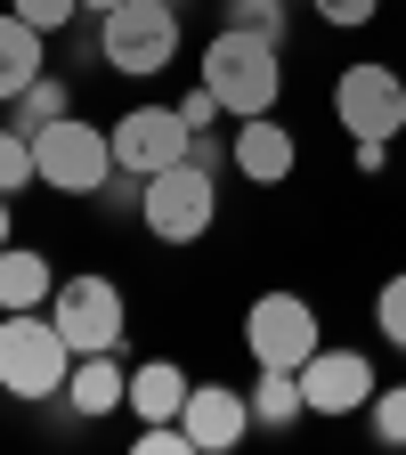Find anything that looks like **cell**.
Returning <instances> with one entry per match:
<instances>
[{
    "label": "cell",
    "instance_id": "1",
    "mask_svg": "<svg viewBox=\"0 0 406 455\" xmlns=\"http://www.w3.org/2000/svg\"><path fill=\"white\" fill-rule=\"evenodd\" d=\"M195 82L227 106V123H244V114H276V98H284V41L244 33V25H219L203 41V74Z\"/></svg>",
    "mask_w": 406,
    "mask_h": 455
},
{
    "label": "cell",
    "instance_id": "2",
    "mask_svg": "<svg viewBox=\"0 0 406 455\" xmlns=\"http://www.w3.org/2000/svg\"><path fill=\"white\" fill-rule=\"evenodd\" d=\"M74 341L49 309H0V390L9 398H66Z\"/></svg>",
    "mask_w": 406,
    "mask_h": 455
},
{
    "label": "cell",
    "instance_id": "3",
    "mask_svg": "<svg viewBox=\"0 0 406 455\" xmlns=\"http://www.w3.org/2000/svg\"><path fill=\"white\" fill-rule=\"evenodd\" d=\"M139 220H147L155 244H203L211 220H219V180L195 155L171 163V171H155V180H139Z\"/></svg>",
    "mask_w": 406,
    "mask_h": 455
},
{
    "label": "cell",
    "instance_id": "4",
    "mask_svg": "<svg viewBox=\"0 0 406 455\" xmlns=\"http://www.w3.org/2000/svg\"><path fill=\"white\" fill-rule=\"evenodd\" d=\"M98 57L114 74H171V57H179V9L171 0H123L114 17H98Z\"/></svg>",
    "mask_w": 406,
    "mask_h": 455
},
{
    "label": "cell",
    "instance_id": "5",
    "mask_svg": "<svg viewBox=\"0 0 406 455\" xmlns=\"http://www.w3.org/2000/svg\"><path fill=\"white\" fill-rule=\"evenodd\" d=\"M33 171H41V188H57V196H98L114 171H123V163H114V131L66 114V123L33 131Z\"/></svg>",
    "mask_w": 406,
    "mask_h": 455
},
{
    "label": "cell",
    "instance_id": "6",
    "mask_svg": "<svg viewBox=\"0 0 406 455\" xmlns=\"http://www.w3.org/2000/svg\"><path fill=\"white\" fill-rule=\"evenodd\" d=\"M49 317H57V333L74 341V358L123 350V333H131V301H123V284H114V276H57Z\"/></svg>",
    "mask_w": 406,
    "mask_h": 455
},
{
    "label": "cell",
    "instance_id": "7",
    "mask_svg": "<svg viewBox=\"0 0 406 455\" xmlns=\"http://www.w3.org/2000/svg\"><path fill=\"white\" fill-rule=\"evenodd\" d=\"M244 350H252V366L301 374V366L325 350V325H317V309H309L301 293H260V301L244 309Z\"/></svg>",
    "mask_w": 406,
    "mask_h": 455
},
{
    "label": "cell",
    "instance_id": "8",
    "mask_svg": "<svg viewBox=\"0 0 406 455\" xmlns=\"http://www.w3.org/2000/svg\"><path fill=\"white\" fill-rule=\"evenodd\" d=\"M333 123L350 139H398L406 131V82L390 66H341L333 74Z\"/></svg>",
    "mask_w": 406,
    "mask_h": 455
},
{
    "label": "cell",
    "instance_id": "9",
    "mask_svg": "<svg viewBox=\"0 0 406 455\" xmlns=\"http://www.w3.org/2000/svg\"><path fill=\"white\" fill-rule=\"evenodd\" d=\"M187 147H195V131H187L179 106H131L123 123H114V163H123L131 180H155V171L187 163Z\"/></svg>",
    "mask_w": 406,
    "mask_h": 455
},
{
    "label": "cell",
    "instance_id": "10",
    "mask_svg": "<svg viewBox=\"0 0 406 455\" xmlns=\"http://www.w3.org/2000/svg\"><path fill=\"white\" fill-rule=\"evenodd\" d=\"M374 358L366 350H325L301 366V398H309V415H366V398H374Z\"/></svg>",
    "mask_w": 406,
    "mask_h": 455
},
{
    "label": "cell",
    "instance_id": "11",
    "mask_svg": "<svg viewBox=\"0 0 406 455\" xmlns=\"http://www.w3.org/2000/svg\"><path fill=\"white\" fill-rule=\"evenodd\" d=\"M227 163H236V180L252 188H276V180H293V163H301V139L276 123V114H244L236 139H227Z\"/></svg>",
    "mask_w": 406,
    "mask_h": 455
},
{
    "label": "cell",
    "instance_id": "12",
    "mask_svg": "<svg viewBox=\"0 0 406 455\" xmlns=\"http://www.w3.org/2000/svg\"><path fill=\"white\" fill-rule=\"evenodd\" d=\"M179 423H187L195 455H227V447L252 431V398H244V390H227V382H195V390H187V407H179Z\"/></svg>",
    "mask_w": 406,
    "mask_h": 455
},
{
    "label": "cell",
    "instance_id": "13",
    "mask_svg": "<svg viewBox=\"0 0 406 455\" xmlns=\"http://www.w3.org/2000/svg\"><path fill=\"white\" fill-rule=\"evenodd\" d=\"M66 407H74V415H114V407H131V366L114 358V350L74 358V374H66Z\"/></svg>",
    "mask_w": 406,
    "mask_h": 455
},
{
    "label": "cell",
    "instance_id": "14",
    "mask_svg": "<svg viewBox=\"0 0 406 455\" xmlns=\"http://www.w3.org/2000/svg\"><path fill=\"white\" fill-rule=\"evenodd\" d=\"M41 49H49V33H41L33 17L0 9V106H9L25 82H41V74H49V66H41Z\"/></svg>",
    "mask_w": 406,
    "mask_h": 455
},
{
    "label": "cell",
    "instance_id": "15",
    "mask_svg": "<svg viewBox=\"0 0 406 455\" xmlns=\"http://www.w3.org/2000/svg\"><path fill=\"white\" fill-rule=\"evenodd\" d=\"M49 293H57L49 252H33V244H0V309H49Z\"/></svg>",
    "mask_w": 406,
    "mask_h": 455
},
{
    "label": "cell",
    "instance_id": "16",
    "mask_svg": "<svg viewBox=\"0 0 406 455\" xmlns=\"http://www.w3.org/2000/svg\"><path fill=\"white\" fill-rule=\"evenodd\" d=\"M187 366H171V358H147V366H131V407L147 415V423H179V407H187Z\"/></svg>",
    "mask_w": 406,
    "mask_h": 455
},
{
    "label": "cell",
    "instance_id": "17",
    "mask_svg": "<svg viewBox=\"0 0 406 455\" xmlns=\"http://www.w3.org/2000/svg\"><path fill=\"white\" fill-rule=\"evenodd\" d=\"M244 398H252V431H293V423L309 415L301 374H284V366H260V382H252Z\"/></svg>",
    "mask_w": 406,
    "mask_h": 455
},
{
    "label": "cell",
    "instance_id": "18",
    "mask_svg": "<svg viewBox=\"0 0 406 455\" xmlns=\"http://www.w3.org/2000/svg\"><path fill=\"white\" fill-rule=\"evenodd\" d=\"M17 131L33 139V131H49V123H66V114H74V98H66V82H57V74H41V82H25L17 98Z\"/></svg>",
    "mask_w": 406,
    "mask_h": 455
},
{
    "label": "cell",
    "instance_id": "19",
    "mask_svg": "<svg viewBox=\"0 0 406 455\" xmlns=\"http://www.w3.org/2000/svg\"><path fill=\"white\" fill-rule=\"evenodd\" d=\"M366 423H374L382 447H406V382H390V390L366 398Z\"/></svg>",
    "mask_w": 406,
    "mask_h": 455
},
{
    "label": "cell",
    "instance_id": "20",
    "mask_svg": "<svg viewBox=\"0 0 406 455\" xmlns=\"http://www.w3.org/2000/svg\"><path fill=\"white\" fill-rule=\"evenodd\" d=\"M41 180V171H33V139L9 123V131H0V196H17V188H33Z\"/></svg>",
    "mask_w": 406,
    "mask_h": 455
},
{
    "label": "cell",
    "instance_id": "21",
    "mask_svg": "<svg viewBox=\"0 0 406 455\" xmlns=\"http://www.w3.org/2000/svg\"><path fill=\"white\" fill-rule=\"evenodd\" d=\"M227 25H244V33H268V41H284L293 9H284V0H227Z\"/></svg>",
    "mask_w": 406,
    "mask_h": 455
},
{
    "label": "cell",
    "instance_id": "22",
    "mask_svg": "<svg viewBox=\"0 0 406 455\" xmlns=\"http://www.w3.org/2000/svg\"><path fill=\"white\" fill-rule=\"evenodd\" d=\"M374 325L390 333V350H406V268H398L382 293H374Z\"/></svg>",
    "mask_w": 406,
    "mask_h": 455
},
{
    "label": "cell",
    "instance_id": "23",
    "mask_svg": "<svg viewBox=\"0 0 406 455\" xmlns=\"http://www.w3.org/2000/svg\"><path fill=\"white\" fill-rule=\"evenodd\" d=\"M309 9H317L325 25L350 33V25H374V17H382V0H309Z\"/></svg>",
    "mask_w": 406,
    "mask_h": 455
},
{
    "label": "cell",
    "instance_id": "24",
    "mask_svg": "<svg viewBox=\"0 0 406 455\" xmlns=\"http://www.w3.org/2000/svg\"><path fill=\"white\" fill-rule=\"evenodd\" d=\"M179 114H187V131H195V139H211V131H219V114H227V106H219V98H211V90L195 82V90L179 98Z\"/></svg>",
    "mask_w": 406,
    "mask_h": 455
},
{
    "label": "cell",
    "instance_id": "25",
    "mask_svg": "<svg viewBox=\"0 0 406 455\" xmlns=\"http://www.w3.org/2000/svg\"><path fill=\"white\" fill-rule=\"evenodd\" d=\"M139 455H195V439H187V423H147Z\"/></svg>",
    "mask_w": 406,
    "mask_h": 455
},
{
    "label": "cell",
    "instance_id": "26",
    "mask_svg": "<svg viewBox=\"0 0 406 455\" xmlns=\"http://www.w3.org/2000/svg\"><path fill=\"white\" fill-rule=\"evenodd\" d=\"M9 9H17V17H33L41 33H57V25H74V17H82V0H9Z\"/></svg>",
    "mask_w": 406,
    "mask_h": 455
},
{
    "label": "cell",
    "instance_id": "27",
    "mask_svg": "<svg viewBox=\"0 0 406 455\" xmlns=\"http://www.w3.org/2000/svg\"><path fill=\"white\" fill-rule=\"evenodd\" d=\"M350 155H358V171H366V180H374V171L390 163V139H350Z\"/></svg>",
    "mask_w": 406,
    "mask_h": 455
},
{
    "label": "cell",
    "instance_id": "28",
    "mask_svg": "<svg viewBox=\"0 0 406 455\" xmlns=\"http://www.w3.org/2000/svg\"><path fill=\"white\" fill-rule=\"evenodd\" d=\"M82 9H98V17H114V9H123V0H82Z\"/></svg>",
    "mask_w": 406,
    "mask_h": 455
},
{
    "label": "cell",
    "instance_id": "29",
    "mask_svg": "<svg viewBox=\"0 0 406 455\" xmlns=\"http://www.w3.org/2000/svg\"><path fill=\"white\" fill-rule=\"evenodd\" d=\"M0 244H9V196H0Z\"/></svg>",
    "mask_w": 406,
    "mask_h": 455
}]
</instances>
